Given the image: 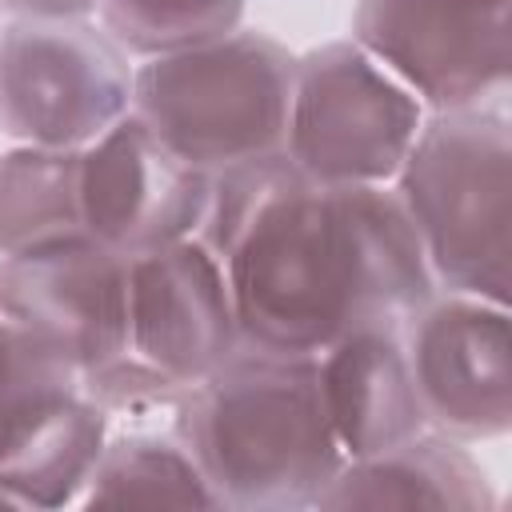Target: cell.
I'll use <instances>...</instances> for the list:
<instances>
[{"instance_id": "cell-1", "label": "cell", "mask_w": 512, "mask_h": 512, "mask_svg": "<svg viewBox=\"0 0 512 512\" xmlns=\"http://www.w3.org/2000/svg\"><path fill=\"white\" fill-rule=\"evenodd\" d=\"M200 240L220 256L240 340L320 356L364 328H404L436 280L392 184H312L284 152L212 172Z\"/></svg>"}, {"instance_id": "cell-2", "label": "cell", "mask_w": 512, "mask_h": 512, "mask_svg": "<svg viewBox=\"0 0 512 512\" xmlns=\"http://www.w3.org/2000/svg\"><path fill=\"white\" fill-rule=\"evenodd\" d=\"M172 428L224 508H316L348 460L324 408L316 356L252 344L188 388Z\"/></svg>"}, {"instance_id": "cell-3", "label": "cell", "mask_w": 512, "mask_h": 512, "mask_svg": "<svg viewBox=\"0 0 512 512\" xmlns=\"http://www.w3.org/2000/svg\"><path fill=\"white\" fill-rule=\"evenodd\" d=\"M392 192L436 288L508 304L512 128L500 108L428 112Z\"/></svg>"}, {"instance_id": "cell-4", "label": "cell", "mask_w": 512, "mask_h": 512, "mask_svg": "<svg viewBox=\"0 0 512 512\" xmlns=\"http://www.w3.org/2000/svg\"><path fill=\"white\" fill-rule=\"evenodd\" d=\"M296 52L276 36L236 28L212 44L136 60L132 116L204 172L284 152Z\"/></svg>"}, {"instance_id": "cell-5", "label": "cell", "mask_w": 512, "mask_h": 512, "mask_svg": "<svg viewBox=\"0 0 512 512\" xmlns=\"http://www.w3.org/2000/svg\"><path fill=\"white\" fill-rule=\"evenodd\" d=\"M428 108L352 36L296 56L284 156L312 184H392Z\"/></svg>"}, {"instance_id": "cell-6", "label": "cell", "mask_w": 512, "mask_h": 512, "mask_svg": "<svg viewBox=\"0 0 512 512\" xmlns=\"http://www.w3.org/2000/svg\"><path fill=\"white\" fill-rule=\"evenodd\" d=\"M132 56L88 16L0 24V132L32 148L84 152L132 112Z\"/></svg>"}, {"instance_id": "cell-7", "label": "cell", "mask_w": 512, "mask_h": 512, "mask_svg": "<svg viewBox=\"0 0 512 512\" xmlns=\"http://www.w3.org/2000/svg\"><path fill=\"white\" fill-rule=\"evenodd\" d=\"M352 40L428 112L496 108L512 72V0H356Z\"/></svg>"}, {"instance_id": "cell-8", "label": "cell", "mask_w": 512, "mask_h": 512, "mask_svg": "<svg viewBox=\"0 0 512 512\" xmlns=\"http://www.w3.org/2000/svg\"><path fill=\"white\" fill-rule=\"evenodd\" d=\"M128 268L132 256L88 232L0 256V312L52 344L80 380L96 376L132 356Z\"/></svg>"}, {"instance_id": "cell-9", "label": "cell", "mask_w": 512, "mask_h": 512, "mask_svg": "<svg viewBox=\"0 0 512 512\" xmlns=\"http://www.w3.org/2000/svg\"><path fill=\"white\" fill-rule=\"evenodd\" d=\"M400 336L428 428L464 444L496 440L512 428L508 304L444 292L432 296Z\"/></svg>"}, {"instance_id": "cell-10", "label": "cell", "mask_w": 512, "mask_h": 512, "mask_svg": "<svg viewBox=\"0 0 512 512\" xmlns=\"http://www.w3.org/2000/svg\"><path fill=\"white\" fill-rule=\"evenodd\" d=\"M212 172L164 148L132 112L80 152V216L100 244L144 256L200 236Z\"/></svg>"}, {"instance_id": "cell-11", "label": "cell", "mask_w": 512, "mask_h": 512, "mask_svg": "<svg viewBox=\"0 0 512 512\" xmlns=\"http://www.w3.org/2000/svg\"><path fill=\"white\" fill-rule=\"evenodd\" d=\"M128 344L180 388L200 384L244 344L224 264L200 236L132 256Z\"/></svg>"}, {"instance_id": "cell-12", "label": "cell", "mask_w": 512, "mask_h": 512, "mask_svg": "<svg viewBox=\"0 0 512 512\" xmlns=\"http://www.w3.org/2000/svg\"><path fill=\"white\" fill-rule=\"evenodd\" d=\"M332 432L348 460H364L424 432L400 328H364L316 356Z\"/></svg>"}, {"instance_id": "cell-13", "label": "cell", "mask_w": 512, "mask_h": 512, "mask_svg": "<svg viewBox=\"0 0 512 512\" xmlns=\"http://www.w3.org/2000/svg\"><path fill=\"white\" fill-rule=\"evenodd\" d=\"M316 508H448L492 512L496 492L464 440L424 428L404 444L344 460Z\"/></svg>"}, {"instance_id": "cell-14", "label": "cell", "mask_w": 512, "mask_h": 512, "mask_svg": "<svg viewBox=\"0 0 512 512\" xmlns=\"http://www.w3.org/2000/svg\"><path fill=\"white\" fill-rule=\"evenodd\" d=\"M108 432L112 420L80 384L40 400L0 440V492L16 508L76 504Z\"/></svg>"}, {"instance_id": "cell-15", "label": "cell", "mask_w": 512, "mask_h": 512, "mask_svg": "<svg viewBox=\"0 0 512 512\" xmlns=\"http://www.w3.org/2000/svg\"><path fill=\"white\" fill-rule=\"evenodd\" d=\"M80 508H224L200 460L184 436L152 424H136L120 436L108 432L88 484L76 496Z\"/></svg>"}, {"instance_id": "cell-16", "label": "cell", "mask_w": 512, "mask_h": 512, "mask_svg": "<svg viewBox=\"0 0 512 512\" xmlns=\"http://www.w3.org/2000/svg\"><path fill=\"white\" fill-rule=\"evenodd\" d=\"M84 232L80 152L16 144L0 156V256Z\"/></svg>"}, {"instance_id": "cell-17", "label": "cell", "mask_w": 512, "mask_h": 512, "mask_svg": "<svg viewBox=\"0 0 512 512\" xmlns=\"http://www.w3.org/2000/svg\"><path fill=\"white\" fill-rule=\"evenodd\" d=\"M248 0H96V24L132 56L152 60L244 28Z\"/></svg>"}, {"instance_id": "cell-18", "label": "cell", "mask_w": 512, "mask_h": 512, "mask_svg": "<svg viewBox=\"0 0 512 512\" xmlns=\"http://www.w3.org/2000/svg\"><path fill=\"white\" fill-rule=\"evenodd\" d=\"M80 372L40 336L0 312V440L40 400L76 388Z\"/></svg>"}, {"instance_id": "cell-19", "label": "cell", "mask_w": 512, "mask_h": 512, "mask_svg": "<svg viewBox=\"0 0 512 512\" xmlns=\"http://www.w3.org/2000/svg\"><path fill=\"white\" fill-rule=\"evenodd\" d=\"M0 12H8V16H44V20H72V16H92L96 0H0Z\"/></svg>"}, {"instance_id": "cell-20", "label": "cell", "mask_w": 512, "mask_h": 512, "mask_svg": "<svg viewBox=\"0 0 512 512\" xmlns=\"http://www.w3.org/2000/svg\"><path fill=\"white\" fill-rule=\"evenodd\" d=\"M0 508H16V504H12V500H8L4 492H0Z\"/></svg>"}, {"instance_id": "cell-21", "label": "cell", "mask_w": 512, "mask_h": 512, "mask_svg": "<svg viewBox=\"0 0 512 512\" xmlns=\"http://www.w3.org/2000/svg\"><path fill=\"white\" fill-rule=\"evenodd\" d=\"M0 24H4V20H0Z\"/></svg>"}]
</instances>
